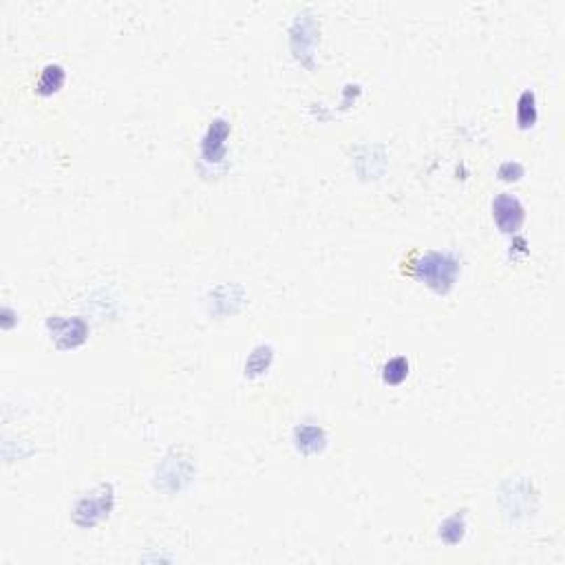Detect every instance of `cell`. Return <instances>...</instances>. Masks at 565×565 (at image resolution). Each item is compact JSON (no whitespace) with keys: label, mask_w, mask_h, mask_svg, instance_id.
Segmentation results:
<instances>
[{"label":"cell","mask_w":565,"mask_h":565,"mask_svg":"<svg viewBox=\"0 0 565 565\" xmlns=\"http://www.w3.org/2000/svg\"><path fill=\"white\" fill-rule=\"evenodd\" d=\"M415 267H417L415 276L424 278L431 287L440 289V292H446L450 285H453L455 274H457V263L450 257L435 254V252L427 254V257H424Z\"/></svg>","instance_id":"cell-1"},{"label":"cell","mask_w":565,"mask_h":565,"mask_svg":"<svg viewBox=\"0 0 565 565\" xmlns=\"http://www.w3.org/2000/svg\"><path fill=\"white\" fill-rule=\"evenodd\" d=\"M494 210V221L503 232H515L519 228L521 219H524V208L510 194L497 196V201L492 203Z\"/></svg>","instance_id":"cell-2"},{"label":"cell","mask_w":565,"mask_h":565,"mask_svg":"<svg viewBox=\"0 0 565 565\" xmlns=\"http://www.w3.org/2000/svg\"><path fill=\"white\" fill-rule=\"evenodd\" d=\"M62 82H64V71L60 64H47L45 69H42V73H40V80H38V91L40 93H53V91H58L62 87Z\"/></svg>","instance_id":"cell-3"},{"label":"cell","mask_w":565,"mask_h":565,"mask_svg":"<svg viewBox=\"0 0 565 565\" xmlns=\"http://www.w3.org/2000/svg\"><path fill=\"white\" fill-rule=\"evenodd\" d=\"M406 376H408V360L402 356L391 358L382 369V378L387 385H400Z\"/></svg>","instance_id":"cell-4"},{"label":"cell","mask_w":565,"mask_h":565,"mask_svg":"<svg viewBox=\"0 0 565 565\" xmlns=\"http://www.w3.org/2000/svg\"><path fill=\"white\" fill-rule=\"evenodd\" d=\"M517 120L521 126H532L536 120V108H534V95L530 91H526L519 100V108H517Z\"/></svg>","instance_id":"cell-5"}]
</instances>
